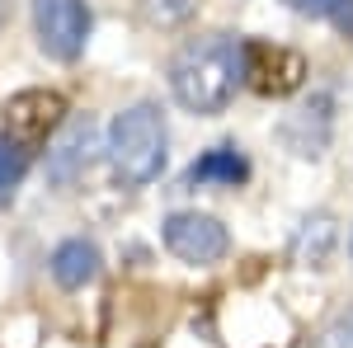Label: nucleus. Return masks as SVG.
<instances>
[{
  "mask_svg": "<svg viewBox=\"0 0 353 348\" xmlns=\"http://www.w3.org/2000/svg\"><path fill=\"white\" fill-rule=\"evenodd\" d=\"M66 123V99L57 90H19L10 104H5V136L28 151V146H43L48 136Z\"/></svg>",
  "mask_w": 353,
  "mask_h": 348,
  "instance_id": "nucleus-6",
  "label": "nucleus"
},
{
  "mask_svg": "<svg viewBox=\"0 0 353 348\" xmlns=\"http://www.w3.org/2000/svg\"><path fill=\"white\" fill-rule=\"evenodd\" d=\"M33 28L48 57L76 61L90 38V5L85 0H33Z\"/></svg>",
  "mask_w": 353,
  "mask_h": 348,
  "instance_id": "nucleus-5",
  "label": "nucleus"
},
{
  "mask_svg": "<svg viewBox=\"0 0 353 348\" xmlns=\"http://www.w3.org/2000/svg\"><path fill=\"white\" fill-rule=\"evenodd\" d=\"M330 19H334V28H339V33H349V38H353V0H339Z\"/></svg>",
  "mask_w": 353,
  "mask_h": 348,
  "instance_id": "nucleus-14",
  "label": "nucleus"
},
{
  "mask_svg": "<svg viewBox=\"0 0 353 348\" xmlns=\"http://www.w3.org/2000/svg\"><path fill=\"white\" fill-rule=\"evenodd\" d=\"M94 151H99V127L94 118H66L57 127V141L48 151V179L52 184H76L85 170L94 165Z\"/></svg>",
  "mask_w": 353,
  "mask_h": 348,
  "instance_id": "nucleus-7",
  "label": "nucleus"
},
{
  "mask_svg": "<svg viewBox=\"0 0 353 348\" xmlns=\"http://www.w3.org/2000/svg\"><path fill=\"white\" fill-rule=\"evenodd\" d=\"M161 236H165V249H170L174 259L193 264V268L221 264L226 249H231L226 226H221L217 216H208V212H170L165 226H161Z\"/></svg>",
  "mask_w": 353,
  "mask_h": 348,
  "instance_id": "nucleus-3",
  "label": "nucleus"
},
{
  "mask_svg": "<svg viewBox=\"0 0 353 348\" xmlns=\"http://www.w3.org/2000/svg\"><path fill=\"white\" fill-rule=\"evenodd\" d=\"M24 170H28L24 151H19L14 141H0V207L14 198V188H19V179H24Z\"/></svg>",
  "mask_w": 353,
  "mask_h": 348,
  "instance_id": "nucleus-12",
  "label": "nucleus"
},
{
  "mask_svg": "<svg viewBox=\"0 0 353 348\" xmlns=\"http://www.w3.org/2000/svg\"><path fill=\"white\" fill-rule=\"evenodd\" d=\"M198 5H203V0H141L146 19H151V24H161V28L189 24L193 14H198Z\"/></svg>",
  "mask_w": 353,
  "mask_h": 348,
  "instance_id": "nucleus-11",
  "label": "nucleus"
},
{
  "mask_svg": "<svg viewBox=\"0 0 353 348\" xmlns=\"http://www.w3.org/2000/svg\"><path fill=\"white\" fill-rule=\"evenodd\" d=\"M241 85V43L226 33H208L184 43L170 61V90L189 113H221Z\"/></svg>",
  "mask_w": 353,
  "mask_h": 348,
  "instance_id": "nucleus-1",
  "label": "nucleus"
},
{
  "mask_svg": "<svg viewBox=\"0 0 353 348\" xmlns=\"http://www.w3.org/2000/svg\"><path fill=\"white\" fill-rule=\"evenodd\" d=\"M5 19H10V0H0V24H5Z\"/></svg>",
  "mask_w": 353,
  "mask_h": 348,
  "instance_id": "nucleus-16",
  "label": "nucleus"
},
{
  "mask_svg": "<svg viewBox=\"0 0 353 348\" xmlns=\"http://www.w3.org/2000/svg\"><path fill=\"white\" fill-rule=\"evenodd\" d=\"M94 273H99V249L90 240H61L52 249V278L61 283V287H85V283H94Z\"/></svg>",
  "mask_w": 353,
  "mask_h": 348,
  "instance_id": "nucleus-9",
  "label": "nucleus"
},
{
  "mask_svg": "<svg viewBox=\"0 0 353 348\" xmlns=\"http://www.w3.org/2000/svg\"><path fill=\"white\" fill-rule=\"evenodd\" d=\"M288 5H292L297 14H311V19H330L339 0H288Z\"/></svg>",
  "mask_w": 353,
  "mask_h": 348,
  "instance_id": "nucleus-13",
  "label": "nucleus"
},
{
  "mask_svg": "<svg viewBox=\"0 0 353 348\" xmlns=\"http://www.w3.org/2000/svg\"><path fill=\"white\" fill-rule=\"evenodd\" d=\"M241 81L259 94H292L306 81V57L278 43H259L250 38L241 43Z\"/></svg>",
  "mask_w": 353,
  "mask_h": 348,
  "instance_id": "nucleus-4",
  "label": "nucleus"
},
{
  "mask_svg": "<svg viewBox=\"0 0 353 348\" xmlns=\"http://www.w3.org/2000/svg\"><path fill=\"white\" fill-rule=\"evenodd\" d=\"M316 348H353V344L344 339V329H330V334H325V339H321Z\"/></svg>",
  "mask_w": 353,
  "mask_h": 348,
  "instance_id": "nucleus-15",
  "label": "nucleus"
},
{
  "mask_svg": "<svg viewBox=\"0 0 353 348\" xmlns=\"http://www.w3.org/2000/svg\"><path fill=\"white\" fill-rule=\"evenodd\" d=\"M344 334H349V344H353V316H349V320H344Z\"/></svg>",
  "mask_w": 353,
  "mask_h": 348,
  "instance_id": "nucleus-17",
  "label": "nucleus"
},
{
  "mask_svg": "<svg viewBox=\"0 0 353 348\" xmlns=\"http://www.w3.org/2000/svg\"><path fill=\"white\" fill-rule=\"evenodd\" d=\"M334 245H339L334 216L330 212H311L297 226V236H292V259H297L301 268H325L330 254H334Z\"/></svg>",
  "mask_w": 353,
  "mask_h": 348,
  "instance_id": "nucleus-8",
  "label": "nucleus"
},
{
  "mask_svg": "<svg viewBox=\"0 0 353 348\" xmlns=\"http://www.w3.org/2000/svg\"><path fill=\"white\" fill-rule=\"evenodd\" d=\"M109 165L123 184H151L165 170V156H170V132H165V113L156 104H132L123 108L109 123Z\"/></svg>",
  "mask_w": 353,
  "mask_h": 348,
  "instance_id": "nucleus-2",
  "label": "nucleus"
},
{
  "mask_svg": "<svg viewBox=\"0 0 353 348\" xmlns=\"http://www.w3.org/2000/svg\"><path fill=\"white\" fill-rule=\"evenodd\" d=\"M241 179H250V161L236 146H217V151L198 156L189 170V184H241Z\"/></svg>",
  "mask_w": 353,
  "mask_h": 348,
  "instance_id": "nucleus-10",
  "label": "nucleus"
}]
</instances>
